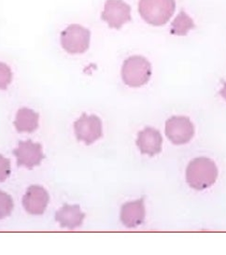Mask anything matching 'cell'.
Returning <instances> with one entry per match:
<instances>
[{
    "label": "cell",
    "mask_w": 226,
    "mask_h": 255,
    "mask_svg": "<svg viewBox=\"0 0 226 255\" xmlns=\"http://www.w3.org/2000/svg\"><path fill=\"white\" fill-rule=\"evenodd\" d=\"M145 216L146 211L143 198L125 203L121 207L120 219L122 225L127 228H135L142 225L145 221Z\"/></svg>",
    "instance_id": "11"
},
{
    "label": "cell",
    "mask_w": 226,
    "mask_h": 255,
    "mask_svg": "<svg viewBox=\"0 0 226 255\" xmlns=\"http://www.w3.org/2000/svg\"><path fill=\"white\" fill-rule=\"evenodd\" d=\"M14 208L13 200L7 193L0 191V220L8 217Z\"/></svg>",
    "instance_id": "15"
},
{
    "label": "cell",
    "mask_w": 226,
    "mask_h": 255,
    "mask_svg": "<svg viewBox=\"0 0 226 255\" xmlns=\"http://www.w3.org/2000/svg\"><path fill=\"white\" fill-rule=\"evenodd\" d=\"M74 131L79 141L91 145L102 136V122L97 115H87L83 113L74 123Z\"/></svg>",
    "instance_id": "6"
},
{
    "label": "cell",
    "mask_w": 226,
    "mask_h": 255,
    "mask_svg": "<svg viewBox=\"0 0 226 255\" xmlns=\"http://www.w3.org/2000/svg\"><path fill=\"white\" fill-rule=\"evenodd\" d=\"M218 173L217 165L210 158H196L187 166L186 181L190 187L203 191L216 182Z\"/></svg>",
    "instance_id": "1"
},
{
    "label": "cell",
    "mask_w": 226,
    "mask_h": 255,
    "mask_svg": "<svg viewBox=\"0 0 226 255\" xmlns=\"http://www.w3.org/2000/svg\"><path fill=\"white\" fill-rule=\"evenodd\" d=\"M12 153L17 159L18 166H24L28 169L40 165L45 158L41 144L33 142L31 139L20 141L18 148L13 150Z\"/></svg>",
    "instance_id": "8"
},
{
    "label": "cell",
    "mask_w": 226,
    "mask_h": 255,
    "mask_svg": "<svg viewBox=\"0 0 226 255\" xmlns=\"http://www.w3.org/2000/svg\"><path fill=\"white\" fill-rule=\"evenodd\" d=\"M220 95L226 101V83H224V87H223L222 90L220 91Z\"/></svg>",
    "instance_id": "18"
},
{
    "label": "cell",
    "mask_w": 226,
    "mask_h": 255,
    "mask_svg": "<svg viewBox=\"0 0 226 255\" xmlns=\"http://www.w3.org/2000/svg\"><path fill=\"white\" fill-rule=\"evenodd\" d=\"M38 113L28 108H22L16 114L14 127L19 133H32L38 128Z\"/></svg>",
    "instance_id": "13"
},
{
    "label": "cell",
    "mask_w": 226,
    "mask_h": 255,
    "mask_svg": "<svg viewBox=\"0 0 226 255\" xmlns=\"http://www.w3.org/2000/svg\"><path fill=\"white\" fill-rule=\"evenodd\" d=\"M152 74L151 63L143 56L133 55L123 62L121 78L130 87H140L148 83Z\"/></svg>",
    "instance_id": "3"
},
{
    "label": "cell",
    "mask_w": 226,
    "mask_h": 255,
    "mask_svg": "<svg viewBox=\"0 0 226 255\" xmlns=\"http://www.w3.org/2000/svg\"><path fill=\"white\" fill-rule=\"evenodd\" d=\"M50 202V195L39 185H31L23 197L24 210L32 215H42Z\"/></svg>",
    "instance_id": "9"
},
{
    "label": "cell",
    "mask_w": 226,
    "mask_h": 255,
    "mask_svg": "<svg viewBox=\"0 0 226 255\" xmlns=\"http://www.w3.org/2000/svg\"><path fill=\"white\" fill-rule=\"evenodd\" d=\"M166 135L175 145H183L193 138L195 127L187 117L173 116L166 121Z\"/></svg>",
    "instance_id": "7"
},
{
    "label": "cell",
    "mask_w": 226,
    "mask_h": 255,
    "mask_svg": "<svg viewBox=\"0 0 226 255\" xmlns=\"http://www.w3.org/2000/svg\"><path fill=\"white\" fill-rule=\"evenodd\" d=\"M176 9L175 0H139L138 12L145 23L162 26L170 21Z\"/></svg>",
    "instance_id": "2"
},
{
    "label": "cell",
    "mask_w": 226,
    "mask_h": 255,
    "mask_svg": "<svg viewBox=\"0 0 226 255\" xmlns=\"http://www.w3.org/2000/svg\"><path fill=\"white\" fill-rule=\"evenodd\" d=\"M194 27V20L186 12L182 11L179 15L176 16L173 23H171L170 32L175 36H185Z\"/></svg>",
    "instance_id": "14"
},
{
    "label": "cell",
    "mask_w": 226,
    "mask_h": 255,
    "mask_svg": "<svg viewBox=\"0 0 226 255\" xmlns=\"http://www.w3.org/2000/svg\"><path fill=\"white\" fill-rule=\"evenodd\" d=\"M61 46L70 54L84 53L90 47L91 32L78 23H72L61 32Z\"/></svg>",
    "instance_id": "4"
},
{
    "label": "cell",
    "mask_w": 226,
    "mask_h": 255,
    "mask_svg": "<svg viewBox=\"0 0 226 255\" xmlns=\"http://www.w3.org/2000/svg\"><path fill=\"white\" fill-rule=\"evenodd\" d=\"M101 18L111 28L119 30L131 21V7L123 0H107Z\"/></svg>",
    "instance_id": "5"
},
{
    "label": "cell",
    "mask_w": 226,
    "mask_h": 255,
    "mask_svg": "<svg viewBox=\"0 0 226 255\" xmlns=\"http://www.w3.org/2000/svg\"><path fill=\"white\" fill-rule=\"evenodd\" d=\"M163 137L158 130L152 128H146L137 135L136 145L142 154L154 156L162 150Z\"/></svg>",
    "instance_id": "10"
},
{
    "label": "cell",
    "mask_w": 226,
    "mask_h": 255,
    "mask_svg": "<svg viewBox=\"0 0 226 255\" xmlns=\"http://www.w3.org/2000/svg\"><path fill=\"white\" fill-rule=\"evenodd\" d=\"M85 213H83L79 205L65 204L55 213V220L62 228L73 230L83 225Z\"/></svg>",
    "instance_id": "12"
},
{
    "label": "cell",
    "mask_w": 226,
    "mask_h": 255,
    "mask_svg": "<svg viewBox=\"0 0 226 255\" xmlns=\"http://www.w3.org/2000/svg\"><path fill=\"white\" fill-rule=\"evenodd\" d=\"M12 82L11 69L5 63L0 62V90H6Z\"/></svg>",
    "instance_id": "16"
},
{
    "label": "cell",
    "mask_w": 226,
    "mask_h": 255,
    "mask_svg": "<svg viewBox=\"0 0 226 255\" xmlns=\"http://www.w3.org/2000/svg\"><path fill=\"white\" fill-rule=\"evenodd\" d=\"M10 160L0 154V182H3L8 179V176L10 175Z\"/></svg>",
    "instance_id": "17"
}]
</instances>
